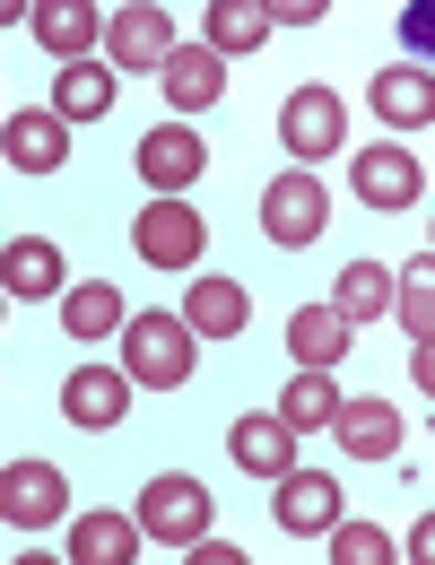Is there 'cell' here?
I'll use <instances>...</instances> for the list:
<instances>
[{"instance_id": "1", "label": "cell", "mask_w": 435, "mask_h": 565, "mask_svg": "<svg viewBox=\"0 0 435 565\" xmlns=\"http://www.w3.org/2000/svg\"><path fill=\"white\" fill-rule=\"evenodd\" d=\"M123 374L148 383V392L192 383V322L183 313H131L123 322Z\"/></svg>"}, {"instance_id": "2", "label": "cell", "mask_w": 435, "mask_h": 565, "mask_svg": "<svg viewBox=\"0 0 435 565\" xmlns=\"http://www.w3.org/2000/svg\"><path fill=\"white\" fill-rule=\"evenodd\" d=\"M140 531L157 548H201L210 540V488L192 470H157L140 488Z\"/></svg>"}, {"instance_id": "3", "label": "cell", "mask_w": 435, "mask_h": 565, "mask_svg": "<svg viewBox=\"0 0 435 565\" xmlns=\"http://www.w3.org/2000/svg\"><path fill=\"white\" fill-rule=\"evenodd\" d=\"M131 253H140L148 270H192L210 253V217L192 210V201H148L131 217Z\"/></svg>"}, {"instance_id": "4", "label": "cell", "mask_w": 435, "mask_h": 565, "mask_svg": "<svg viewBox=\"0 0 435 565\" xmlns=\"http://www.w3.org/2000/svg\"><path fill=\"white\" fill-rule=\"evenodd\" d=\"M322 226H331V192H322V174H314V166L270 174V192H262V235H270V244H314Z\"/></svg>"}, {"instance_id": "5", "label": "cell", "mask_w": 435, "mask_h": 565, "mask_svg": "<svg viewBox=\"0 0 435 565\" xmlns=\"http://www.w3.org/2000/svg\"><path fill=\"white\" fill-rule=\"evenodd\" d=\"M201 174H210V140H201L192 122H157V131L140 140V183H148V201H183Z\"/></svg>"}, {"instance_id": "6", "label": "cell", "mask_w": 435, "mask_h": 565, "mask_svg": "<svg viewBox=\"0 0 435 565\" xmlns=\"http://www.w3.org/2000/svg\"><path fill=\"white\" fill-rule=\"evenodd\" d=\"M279 140L296 148V166H314V157H331V148H349V105H340V87H296L288 105H279Z\"/></svg>"}, {"instance_id": "7", "label": "cell", "mask_w": 435, "mask_h": 565, "mask_svg": "<svg viewBox=\"0 0 435 565\" xmlns=\"http://www.w3.org/2000/svg\"><path fill=\"white\" fill-rule=\"evenodd\" d=\"M62 504H71L62 461H9V470H0V513H9V531H53Z\"/></svg>"}, {"instance_id": "8", "label": "cell", "mask_w": 435, "mask_h": 565, "mask_svg": "<svg viewBox=\"0 0 435 565\" xmlns=\"http://www.w3.org/2000/svg\"><path fill=\"white\" fill-rule=\"evenodd\" d=\"M349 192H358L365 210H410L418 192H427V174H418V157L410 148H358V166H349Z\"/></svg>"}, {"instance_id": "9", "label": "cell", "mask_w": 435, "mask_h": 565, "mask_svg": "<svg viewBox=\"0 0 435 565\" xmlns=\"http://www.w3.org/2000/svg\"><path fill=\"white\" fill-rule=\"evenodd\" d=\"M105 53H114V71H166V62H174V18H166L157 0H140V9H114Z\"/></svg>"}, {"instance_id": "10", "label": "cell", "mask_w": 435, "mask_h": 565, "mask_svg": "<svg viewBox=\"0 0 435 565\" xmlns=\"http://www.w3.org/2000/svg\"><path fill=\"white\" fill-rule=\"evenodd\" d=\"M270 513H279L288 540H331V522H340V479H322V470H288L279 495H270Z\"/></svg>"}, {"instance_id": "11", "label": "cell", "mask_w": 435, "mask_h": 565, "mask_svg": "<svg viewBox=\"0 0 435 565\" xmlns=\"http://www.w3.org/2000/svg\"><path fill=\"white\" fill-rule=\"evenodd\" d=\"M123 409H131V374L123 365H78L71 383H62V418L87 426V435L123 426Z\"/></svg>"}, {"instance_id": "12", "label": "cell", "mask_w": 435, "mask_h": 565, "mask_svg": "<svg viewBox=\"0 0 435 565\" xmlns=\"http://www.w3.org/2000/svg\"><path fill=\"white\" fill-rule=\"evenodd\" d=\"M365 105H374V122L418 131V122H435V71H418V62H392V71L365 78Z\"/></svg>"}, {"instance_id": "13", "label": "cell", "mask_w": 435, "mask_h": 565, "mask_svg": "<svg viewBox=\"0 0 435 565\" xmlns=\"http://www.w3.org/2000/svg\"><path fill=\"white\" fill-rule=\"evenodd\" d=\"M226 452H235V470H253V479H288L296 470V426L279 418V409H253V418H235Z\"/></svg>"}, {"instance_id": "14", "label": "cell", "mask_w": 435, "mask_h": 565, "mask_svg": "<svg viewBox=\"0 0 435 565\" xmlns=\"http://www.w3.org/2000/svg\"><path fill=\"white\" fill-rule=\"evenodd\" d=\"M0 287H9L18 305H35V296H71L62 244H53V235H18V244L0 253Z\"/></svg>"}, {"instance_id": "15", "label": "cell", "mask_w": 435, "mask_h": 565, "mask_svg": "<svg viewBox=\"0 0 435 565\" xmlns=\"http://www.w3.org/2000/svg\"><path fill=\"white\" fill-rule=\"evenodd\" d=\"M331 435H340L349 461H392V452H401V409H392V401H340Z\"/></svg>"}, {"instance_id": "16", "label": "cell", "mask_w": 435, "mask_h": 565, "mask_svg": "<svg viewBox=\"0 0 435 565\" xmlns=\"http://www.w3.org/2000/svg\"><path fill=\"white\" fill-rule=\"evenodd\" d=\"M349 340H358V322H349L340 305H296L288 313V356L296 365H340Z\"/></svg>"}, {"instance_id": "17", "label": "cell", "mask_w": 435, "mask_h": 565, "mask_svg": "<svg viewBox=\"0 0 435 565\" xmlns=\"http://www.w3.org/2000/svg\"><path fill=\"white\" fill-rule=\"evenodd\" d=\"M26 26H35V44H44V53H62V62H87V44L105 35V18H96L87 0H35V9H26Z\"/></svg>"}, {"instance_id": "18", "label": "cell", "mask_w": 435, "mask_h": 565, "mask_svg": "<svg viewBox=\"0 0 435 565\" xmlns=\"http://www.w3.org/2000/svg\"><path fill=\"white\" fill-rule=\"evenodd\" d=\"M0 148H9L18 174H53V166L71 157V122H62V114H9Z\"/></svg>"}, {"instance_id": "19", "label": "cell", "mask_w": 435, "mask_h": 565, "mask_svg": "<svg viewBox=\"0 0 435 565\" xmlns=\"http://www.w3.org/2000/svg\"><path fill=\"white\" fill-rule=\"evenodd\" d=\"M140 513H78L71 522V557L78 565H131L140 557Z\"/></svg>"}, {"instance_id": "20", "label": "cell", "mask_w": 435, "mask_h": 565, "mask_svg": "<svg viewBox=\"0 0 435 565\" xmlns=\"http://www.w3.org/2000/svg\"><path fill=\"white\" fill-rule=\"evenodd\" d=\"M157 87H166L183 114H201V105H217V96H226V62H217L210 44H174V62L157 71Z\"/></svg>"}, {"instance_id": "21", "label": "cell", "mask_w": 435, "mask_h": 565, "mask_svg": "<svg viewBox=\"0 0 435 565\" xmlns=\"http://www.w3.org/2000/svg\"><path fill=\"white\" fill-rule=\"evenodd\" d=\"M270 26H279V9H270V0H217V9H210V35H201V44H210L217 62H235V53L270 44Z\"/></svg>"}, {"instance_id": "22", "label": "cell", "mask_w": 435, "mask_h": 565, "mask_svg": "<svg viewBox=\"0 0 435 565\" xmlns=\"http://www.w3.org/2000/svg\"><path fill=\"white\" fill-rule=\"evenodd\" d=\"M183 322H192L201 340H235V331L253 322V296H244L235 279H201L192 296H183Z\"/></svg>"}, {"instance_id": "23", "label": "cell", "mask_w": 435, "mask_h": 565, "mask_svg": "<svg viewBox=\"0 0 435 565\" xmlns=\"http://www.w3.org/2000/svg\"><path fill=\"white\" fill-rule=\"evenodd\" d=\"M53 114H62V122H105V114H114V71L62 62V78H53Z\"/></svg>"}, {"instance_id": "24", "label": "cell", "mask_w": 435, "mask_h": 565, "mask_svg": "<svg viewBox=\"0 0 435 565\" xmlns=\"http://www.w3.org/2000/svg\"><path fill=\"white\" fill-rule=\"evenodd\" d=\"M279 418L296 426V435H314V426L340 418V392H331V365H296L288 392H279Z\"/></svg>"}, {"instance_id": "25", "label": "cell", "mask_w": 435, "mask_h": 565, "mask_svg": "<svg viewBox=\"0 0 435 565\" xmlns=\"http://www.w3.org/2000/svg\"><path fill=\"white\" fill-rule=\"evenodd\" d=\"M392 270H383V262H349V270H340V279H331V305H340V313H349V322H374V313H392Z\"/></svg>"}, {"instance_id": "26", "label": "cell", "mask_w": 435, "mask_h": 565, "mask_svg": "<svg viewBox=\"0 0 435 565\" xmlns=\"http://www.w3.org/2000/svg\"><path fill=\"white\" fill-rule=\"evenodd\" d=\"M123 322H131V313H123V296L105 279H87V287L62 296V331H71V340H105V331H123Z\"/></svg>"}, {"instance_id": "27", "label": "cell", "mask_w": 435, "mask_h": 565, "mask_svg": "<svg viewBox=\"0 0 435 565\" xmlns=\"http://www.w3.org/2000/svg\"><path fill=\"white\" fill-rule=\"evenodd\" d=\"M392 313L410 322V340H435V253H418L410 270H392Z\"/></svg>"}, {"instance_id": "28", "label": "cell", "mask_w": 435, "mask_h": 565, "mask_svg": "<svg viewBox=\"0 0 435 565\" xmlns=\"http://www.w3.org/2000/svg\"><path fill=\"white\" fill-rule=\"evenodd\" d=\"M331 557L340 565H392V540L374 522H331Z\"/></svg>"}, {"instance_id": "29", "label": "cell", "mask_w": 435, "mask_h": 565, "mask_svg": "<svg viewBox=\"0 0 435 565\" xmlns=\"http://www.w3.org/2000/svg\"><path fill=\"white\" fill-rule=\"evenodd\" d=\"M401 44H410L418 71H435V0H410V9H401Z\"/></svg>"}, {"instance_id": "30", "label": "cell", "mask_w": 435, "mask_h": 565, "mask_svg": "<svg viewBox=\"0 0 435 565\" xmlns=\"http://www.w3.org/2000/svg\"><path fill=\"white\" fill-rule=\"evenodd\" d=\"M270 9H279V26H305V18H322L331 0H270Z\"/></svg>"}, {"instance_id": "31", "label": "cell", "mask_w": 435, "mask_h": 565, "mask_svg": "<svg viewBox=\"0 0 435 565\" xmlns=\"http://www.w3.org/2000/svg\"><path fill=\"white\" fill-rule=\"evenodd\" d=\"M410 557L435 565V513H418V531H410Z\"/></svg>"}, {"instance_id": "32", "label": "cell", "mask_w": 435, "mask_h": 565, "mask_svg": "<svg viewBox=\"0 0 435 565\" xmlns=\"http://www.w3.org/2000/svg\"><path fill=\"white\" fill-rule=\"evenodd\" d=\"M410 374H418V392L435 401V340H418V356H410Z\"/></svg>"}, {"instance_id": "33", "label": "cell", "mask_w": 435, "mask_h": 565, "mask_svg": "<svg viewBox=\"0 0 435 565\" xmlns=\"http://www.w3.org/2000/svg\"><path fill=\"white\" fill-rule=\"evenodd\" d=\"M427 253H435V244H427Z\"/></svg>"}]
</instances>
